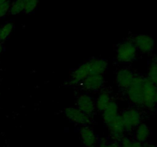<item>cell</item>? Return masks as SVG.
Listing matches in <instances>:
<instances>
[{"mask_svg":"<svg viewBox=\"0 0 157 147\" xmlns=\"http://www.w3.org/2000/svg\"><path fill=\"white\" fill-rule=\"evenodd\" d=\"M137 49L131 41L121 43L117 50V59L121 63H129L136 58Z\"/></svg>","mask_w":157,"mask_h":147,"instance_id":"cell-2","label":"cell"},{"mask_svg":"<svg viewBox=\"0 0 157 147\" xmlns=\"http://www.w3.org/2000/svg\"><path fill=\"white\" fill-rule=\"evenodd\" d=\"M10 2L9 1L6 2L5 3L2 4L0 6V18L4 17L8 12H9V9H10Z\"/></svg>","mask_w":157,"mask_h":147,"instance_id":"cell-20","label":"cell"},{"mask_svg":"<svg viewBox=\"0 0 157 147\" xmlns=\"http://www.w3.org/2000/svg\"><path fill=\"white\" fill-rule=\"evenodd\" d=\"M90 74H103L107 68V61L104 59H92L87 61Z\"/></svg>","mask_w":157,"mask_h":147,"instance_id":"cell-12","label":"cell"},{"mask_svg":"<svg viewBox=\"0 0 157 147\" xmlns=\"http://www.w3.org/2000/svg\"><path fill=\"white\" fill-rule=\"evenodd\" d=\"M155 61L157 63V54H156V60H155Z\"/></svg>","mask_w":157,"mask_h":147,"instance_id":"cell-27","label":"cell"},{"mask_svg":"<svg viewBox=\"0 0 157 147\" xmlns=\"http://www.w3.org/2000/svg\"><path fill=\"white\" fill-rule=\"evenodd\" d=\"M125 130H133L140 124L141 114L136 109H129L121 115Z\"/></svg>","mask_w":157,"mask_h":147,"instance_id":"cell-3","label":"cell"},{"mask_svg":"<svg viewBox=\"0 0 157 147\" xmlns=\"http://www.w3.org/2000/svg\"><path fill=\"white\" fill-rule=\"evenodd\" d=\"M23 4V12L26 14L33 12L36 9L38 0H21Z\"/></svg>","mask_w":157,"mask_h":147,"instance_id":"cell-17","label":"cell"},{"mask_svg":"<svg viewBox=\"0 0 157 147\" xmlns=\"http://www.w3.org/2000/svg\"><path fill=\"white\" fill-rule=\"evenodd\" d=\"M9 1V0H0V6H1L2 4H3V3H5L6 2Z\"/></svg>","mask_w":157,"mask_h":147,"instance_id":"cell-26","label":"cell"},{"mask_svg":"<svg viewBox=\"0 0 157 147\" xmlns=\"http://www.w3.org/2000/svg\"><path fill=\"white\" fill-rule=\"evenodd\" d=\"M64 114L72 122L81 125H88L91 122L89 115L75 107H68L64 110Z\"/></svg>","mask_w":157,"mask_h":147,"instance_id":"cell-6","label":"cell"},{"mask_svg":"<svg viewBox=\"0 0 157 147\" xmlns=\"http://www.w3.org/2000/svg\"><path fill=\"white\" fill-rule=\"evenodd\" d=\"M110 101L111 100H110V93L104 91L99 95L95 105H96L97 108L99 111H103L107 107V106L110 104Z\"/></svg>","mask_w":157,"mask_h":147,"instance_id":"cell-15","label":"cell"},{"mask_svg":"<svg viewBox=\"0 0 157 147\" xmlns=\"http://www.w3.org/2000/svg\"><path fill=\"white\" fill-rule=\"evenodd\" d=\"M23 12V4L21 0H15L11 5L9 13L12 15H17Z\"/></svg>","mask_w":157,"mask_h":147,"instance_id":"cell-19","label":"cell"},{"mask_svg":"<svg viewBox=\"0 0 157 147\" xmlns=\"http://www.w3.org/2000/svg\"><path fill=\"white\" fill-rule=\"evenodd\" d=\"M0 34H1V28H0Z\"/></svg>","mask_w":157,"mask_h":147,"instance_id":"cell-28","label":"cell"},{"mask_svg":"<svg viewBox=\"0 0 157 147\" xmlns=\"http://www.w3.org/2000/svg\"><path fill=\"white\" fill-rule=\"evenodd\" d=\"M150 133H151V132H150V127L147 124L140 123L136 127L135 137H136V141L143 143L149 139Z\"/></svg>","mask_w":157,"mask_h":147,"instance_id":"cell-14","label":"cell"},{"mask_svg":"<svg viewBox=\"0 0 157 147\" xmlns=\"http://www.w3.org/2000/svg\"><path fill=\"white\" fill-rule=\"evenodd\" d=\"M13 30V24L12 23H7L1 28V34H0V42L5 41L9 36Z\"/></svg>","mask_w":157,"mask_h":147,"instance_id":"cell-18","label":"cell"},{"mask_svg":"<svg viewBox=\"0 0 157 147\" xmlns=\"http://www.w3.org/2000/svg\"><path fill=\"white\" fill-rule=\"evenodd\" d=\"M81 140L86 147H94L98 142V138L94 131L90 127L84 126L80 130Z\"/></svg>","mask_w":157,"mask_h":147,"instance_id":"cell-11","label":"cell"},{"mask_svg":"<svg viewBox=\"0 0 157 147\" xmlns=\"http://www.w3.org/2000/svg\"><path fill=\"white\" fill-rule=\"evenodd\" d=\"M103 119L106 124L118 116V106L114 101H110V104L103 110Z\"/></svg>","mask_w":157,"mask_h":147,"instance_id":"cell-13","label":"cell"},{"mask_svg":"<svg viewBox=\"0 0 157 147\" xmlns=\"http://www.w3.org/2000/svg\"><path fill=\"white\" fill-rule=\"evenodd\" d=\"M99 147H121L117 142H108L107 141H101Z\"/></svg>","mask_w":157,"mask_h":147,"instance_id":"cell-21","label":"cell"},{"mask_svg":"<svg viewBox=\"0 0 157 147\" xmlns=\"http://www.w3.org/2000/svg\"><path fill=\"white\" fill-rule=\"evenodd\" d=\"M156 87L148 79L144 78V103L143 106L148 110H153L156 105L155 92Z\"/></svg>","mask_w":157,"mask_h":147,"instance_id":"cell-4","label":"cell"},{"mask_svg":"<svg viewBox=\"0 0 157 147\" xmlns=\"http://www.w3.org/2000/svg\"><path fill=\"white\" fill-rule=\"evenodd\" d=\"M107 125V127H108L109 132L110 133V136H112L113 139H115V140H121L124 138L125 128H124L122 118L120 115H118L117 117L112 119Z\"/></svg>","mask_w":157,"mask_h":147,"instance_id":"cell-7","label":"cell"},{"mask_svg":"<svg viewBox=\"0 0 157 147\" xmlns=\"http://www.w3.org/2000/svg\"><path fill=\"white\" fill-rule=\"evenodd\" d=\"M155 102L157 104V87L156 89V92H155Z\"/></svg>","mask_w":157,"mask_h":147,"instance_id":"cell-24","label":"cell"},{"mask_svg":"<svg viewBox=\"0 0 157 147\" xmlns=\"http://www.w3.org/2000/svg\"><path fill=\"white\" fill-rule=\"evenodd\" d=\"M121 147H133V141L127 137L123 138L121 139Z\"/></svg>","mask_w":157,"mask_h":147,"instance_id":"cell-22","label":"cell"},{"mask_svg":"<svg viewBox=\"0 0 157 147\" xmlns=\"http://www.w3.org/2000/svg\"><path fill=\"white\" fill-rule=\"evenodd\" d=\"M144 77L136 75L131 85L127 88L129 100L136 106H143L144 103Z\"/></svg>","mask_w":157,"mask_h":147,"instance_id":"cell-1","label":"cell"},{"mask_svg":"<svg viewBox=\"0 0 157 147\" xmlns=\"http://www.w3.org/2000/svg\"><path fill=\"white\" fill-rule=\"evenodd\" d=\"M143 147H156V145H154V144L153 143H145L143 145Z\"/></svg>","mask_w":157,"mask_h":147,"instance_id":"cell-23","label":"cell"},{"mask_svg":"<svg viewBox=\"0 0 157 147\" xmlns=\"http://www.w3.org/2000/svg\"><path fill=\"white\" fill-rule=\"evenodd\" d=\"M77 106L80 110L87 115L91 114L94 111L95 107H96L94 101L90 96L87 94H82L79 96L77 100Z\"/></svg>","mask_w":157,"mask_h":147,"instance_id":"cell-10","label":"cell"},{"mask_svg":"<svg viewBox=\"0 0 157 147\" xmlns=\"http://www.w3.org/2000/svg\"><path fill=\"white\" fill-rule=\"evenodd\" d=\"M137 50L144 54H149L154 49L155 42L150 35H138L133 38V41Z\"/></svg>","mask_w":157,"mask_h":147,"instance_id":"cell-5","label":"cell"},{"mask_svg":"<svg viewBox=\"0 0 157 147\" xmlns=\"http://www.w3.org/2000/svg\"><path fill=\"white\" fill-rule=\"evenodd\" d=\"M2 50H3V46H2V44L0 43V55H1V53L2 52Z\"/></svg>","mask_w":157,"mask_h":147,"instance_id":"cell-25","label":"cell"},{"mask_svg":"<svg viewBox=\"0 0 157 147\" xmlns=\"http://www.w3.org/2000/svg\"><path fill=\"white\" fill-rule=\"evenodd\" d=\"M135 75L132 70L129 69H122L117 74L116 81L118 86L121 88L127 89L133 83Z\"/></svg>","mask_w":157,"mask_h":147,"instance_id":"cell-9","label":"cell"},{"mask_svg":"<svg viewBox=\"0 0 157 147\" xmlns=\"http://www.w3.org/2000/svg\"><path fill=\"white\" fill-rule=\"evenodd\" d=\"M104 77L102 74H93L87 77L81 82L84 89L87 90H98L104 84Z\"/></svg>","mask_w":157,"mask_h":147,"instance_id":"cell-8","label":"cell"},{"mask_svg":"<svg viewBox=\"0 0 157 147\" xmlns=\"http://www.w3.org/2000/svg\"><path fill=\"white\" fill-rule=\"evenodd\" d=\"M147 78L157 87V63L155 61L149 65Z\"/></svg>","mask_w":157,"mask_h":147,"instance_id":"cell-16","label":"cell"}]
</instances>
